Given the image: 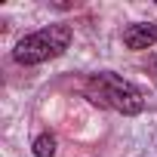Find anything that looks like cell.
Segmentation results:
<instances>
[{
  "label": "cell",
  "mask_w": 157,
  "mask_h": 157,
  "mask_svg": "<svg viewBox=\"0 0 157 157\" xmlns=\"http://www.w3.org/2000/svg\"><path fill=\"white\" fill-rule=\"evenodd\" d=\"M86 90H90L93 102H99V105H108V108H114V111H123V114H139V111L145 108V99H142V93H139L132 83L120 80L117 74H108V71H105V74H96V77H90Z\"/></svg>",
  "instance_id": "cell-2"
},
{
  "label": "cell",
  "mask_w": 157,
  "mask_h": 157,
  "mask_svg": "<svg viewBox=\"0 0 157 157\" xmlns=\"http://www.w3.org/2000/svg\"><path fill=\"white\" fill-rule=\"evenodd\" d=\"M71 43V28L68 25H49L43 31H34L28 37H22L13 49V59L19 65H40L46 59H56L68 49Z\"/></svg>",
  "instance_id": "cell-1"
},
{
  "label": "cell",
  "mask_w": 157,
  "mask_h": 157,
  "mask_svg": "<svg viewBox=\"0 0 157 157\" xmlns=\"http://www.w3.org/2000/svg\"><path fill=\"white\" fill-rule=\"evenodd\" d=\"M34 154H37V157H52V154H56V139H52V136H40V139L34 142Z\"/></svg>",
  "instance_id": "cell-4"
},
{
  "label": "cell",
  "mask_w": 157,
  "mask_h": 157,
  "mask_svg": "<svg viewBox=\"0 0 157 157\" xmlns=\"http://www.w3.org/2000/svg\"><path fill=\"white\" fill-rule=\"evenodd\" d=\"M123 43H126L129 49H148V46L157 43V28H154V25H145V22L129 25V28L123 31Z\"/></svg>",
  "instance_id": "cell-3"
}]
</instances>
